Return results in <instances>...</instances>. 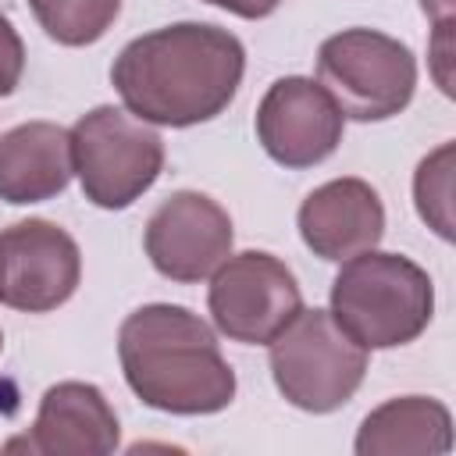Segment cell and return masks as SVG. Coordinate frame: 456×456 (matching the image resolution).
I'll list each match as a JSON object with an SVG mask.
<instances>
[{
    "label": "cell",
    "instance_id": "cell-7",
    "mask_svg": "<svg viewBox=\"0 0 456 456\" xmlns=\"http://www.w3.org/2000/svg\"><path fill=\"white\" fill-rule=\"evenodd\" d=\"M207 306L221 335L242 346H264L303 310V292L278 256L246 249L228 253L214 267Z\"/></svg>",
    "mask_w": 456,
    "mask_h": 456
},
{
    "label": "cell",
    "instance_id": "cell-3",
    "mask_svg": "<svg viewBox=\"0 0 456 456\" xmlns=\"http://www.w3.org/2000/svg\"><path fill=\"white\" fill-rule=\"evenodd\" d=\"M335 324L363 349L413 342L435 314V289L420 264L399 253H356L331 281Z\"/></svg>",
    "mask_w": 456,
    "mask_h": 456
},
{
    "label": "cell",
    "instance_id": "cell-17",
    "mask_svg": "<svg viewBox=\"0 0 456 456\" xmlns=\"http://www.w3.org/2000/svg\"><path fill=\"white\" fill-rule=\"evenodd\" d=\"M25 71V43L14 25L0 14V96H11Z\"/></svg>",
    "mask_w": 456,
    "mask_h": 456
},
{
    "label": "cell",
    "instance_id": "cell-12",
    "mask_svg": "<svg viewBox=\"0 0 456 456\" xmlns=\"http://www.w3.org/2000/svg\"><path fill=\"white\" fill-rule=\"evenodd\" d=\"M299 235L321 260H349L385 235L381 196L363 178H335L314 189L299 207Z\"/></svg>",
    "mask_w": 456,
    "mask_h": 456
},
{
    "label": "cell",
    "instance_id": "cell-4",
    "mask_svg": "<svg viewBox=\"0 0 456 456\" xmlns=\"http://www.w3.org/2000/svg\"><path fill=\"white\" fill-rule=\"evenodd\" d=\"M267 346L271 378L296 410L331 413L363 385L367 349L356 346L328 310H299Z\"/></svg>",
    "mask_w": 456,
    "mask_h": 456
},
{
    "label": "cell",
    "instance_id": "cell-14",
    "mask_svg": "<svg viewBox=\"0 0 456 456\" xmlns=\"http://www.w3.org/2000/svg\"><path fill=\"white\" fill-rule=\"evenodd\" d=\"M452 417L438 399L403 395L370 410L356 431L360 456H395V452H449Z\"/></svg>",
    "mask_w": 456,
    "mask_h": 456
},
{
    "label": "cell",
    "instance_id": "cell-10",
    "mask_svg": "<svg viewBox=\"0 0 456 456\" xmlns=\"http://www.w3.org/2000/svg\"><path fill=\"white\" fill-rule=\"evenodd\" d=\"M232 217L203 192H171L146 221V256L171 281H203L232 253Z\"/></svg>",
    "mask_w": 456,
    "mask_h": 456
},
{
    "label": "cell",
    "instance_id": "cell-19",
    "mask_svg": "<svg viewBox=\"0 0 456 456\" xmlns=\"http://www.w3.org/2000/svg\"><path fill=\"white\" fill-rule=\"evenodd\" d=\"M207 4H214V7H224V11H232V14H239V18H249V21H256V18H267V14H274L281 0H207Z\"/></svg>",
    "mask_w": 456,
    "mask_h": 456
},
{
    "label": "cell",
    "instance_id": "cell-1",
    "mask_svg": "<svg viewBox=\"0 0 456 456\" xmlns=\"http://www.w3.org/2000/svg\"><path fill=\"white\" fill-rule=\"evenodd\" d=\"M242 71L246 50L228 28L178 21L132 39L118 53L110 82L139 121L189 128L235 100Z\"/></svg>",
    "mask_w": 456,
    "mask_h": 456
},
{
    "label": "cell",
    "instance_id": "cell-11",
    "mask_svg": "<svg viewBox=\"0 0 456 456\" xmlns=\"http://www.w3.org/2000/svg\"><path fill=\"white\" fill-rule=\"evenodd\" d=\"M121 428L96 385L61 381L43 392L39 413L28 435L11 438L7 452H46V456H107L118 449Z\"/></svg>",
    "mask_w": 456,
    "mask_h": 456
},
{
    "label": "cell",
    "instance_id": "cell-6",
    "mask_svg": "<svg viewBox=\"0 0 456 456\" xmlns=\"http://www.w3.org/2000/svg\"><path fill=\"white\" fill-rule=\"evenodd\" d=\"M68 135L71 167L82 182V192L103 210L132 207L164 167L160 135L121 107H93Z\"/></svg>",
    "mask_w": 456,
    "mask_h": 456
},
{
    "label": "cell",
    "instance_id": "cell-15",
    "mask_svg": "<svg viewBox=\"0 0 456 456\" xmlns=\"http://www.w3.org/2000/svg\"><path fill=\"white\" fill-rule=\"evenodd\" d=\"M39 28L61 46H89L114 25L121 0H28Z\"/></svg>",
    "mask_w": 456,
    "mask_h": 456
},
{
    "label": "cell",
    "instance_id": "cell-8",
    "mask_svg": "<svg viewBox=\"0 0 456 456\" xmlns=\"http://www.w3.org/2000/svg\"><path fill=\"white\" fill-rule=\"evenodd\" d=\"M82 278L75 239L43 217L0 232V303L25 314H46L71 299Z\"/></svg>",
    "mask_w": 456,
    "mask_h": 456
},
{
    "label": "cell",
    "instance_id": "cell-9",
    "mask_svg": "<svg viewBox=\"0 0 456 456\" xmlns=\"http://www.w3.org/2000/svg\"><path fill=\"white\" fill-rule=\"evenodd\" d=\"M346 118L321 82L289 75L278 78L256 107V139L281 167H314L342 142Z\"/></svg>",
    "mask_w": 456,
    "mask_h": 456
},
{
    "label": "cell",
    "instance_id": "cell-5",
    "mask_svg": "<svg viewBox=\"0 0 456 456\" xmlns=\"http://www.w3.org/2000/svg\"><path fill=\"white\" fill-rule=\"evenodd\" d=\"M317 82L338 103L342 118L385 121L406 110L417 89V61L406 43L374 32L346 28L321 43Z\"/></svg>",
    "mask_w": 456,
    "mask_h": 456
},
{
    "label": "cell",
    "instance_id": "cell-16",
    "mask_svg": "<svg viewBox=\"0 0 456 456\" xmlns=\"http://www.w3.org/2000/svg\"><path fill=\"white\" fill-rule=\"evenodd\" d=\"M452 142H442L428 153L413 175V200L417 214L435 228L442 239H452Z\"/></svg>",
    "mask_w": 456,
    "mask_h": 456
},
{
    "label": "cell",
    "instance_id": "cell-20",
    "mask_svg": "<svg viewBox=\"0 0 456 456\" xmlns=\"http://www.w3.org/2000/svg\"><path fill=\"white\" fill-rule=\"evenodd\" d=\"M420 7H424V14L435 18V25L452 21V0H420Z\"/></svg>",
    "mask_w": 456,
    "mask_h": 456
},
{
    "label": "cell",
    "instance_id": "cell-21",
    "mask_svg": "<svg viewBox=\"0 0 456 456\" xmlns=\"http://www.w3.org/2000/svg\"><path fill=\"white\" fill-rule=\"evenodd\" d=\"M0 349H4V335H0Z\"/></svg>",
    "mask_w": 456,
    "mask_h": 456
},
{
    "label": "cell",
    "instance_id": "cell-2",
    "mask_svg": "<svg viewBox=\"0 0 456 456\" xmlns=\"http://www.w3.org/2000/svg\"><path fill=\"white\" fill-rule=\"evenodd\" d=\"M128 388L164 413H217L235 399V370L217 335L185 306L150 303L132 310L118 331Z\"/></svg>",
    "mask_w": 456,
    "mask_h": 456
},
{
    "label": "cell",
    "instance_id": "cell-18",
    "mask_svg": "<svg viewBox=\"0 0 456 456\" xmlns=\"http://www.w3.org/2000/svg\"><path fill=\"white\" fill-rule=\"evenodd\" d=\"M449 28L452 21H442L435 25V43H431V71L442 86L445 96H452V75H449V57H452V39H449Z\"/></svg>",
    "mask_w": 456,
    "mask_h": 456
},
{
    "label": "cell",
    "instance_id": "cell-13",
    "mask_svg": "<svg viewBox=\"0 0 456 456\" xmlns=\"http://www.w3.org/2000/svg\"><path fill=\"white\" fill-rule=\"evenodd\" d=\"M71 135L53 121H25L0 135V200H53L71 182Z\"/></svg>",
    "mask_w": 456,
    "mask_h": 456
}]
</instances>
